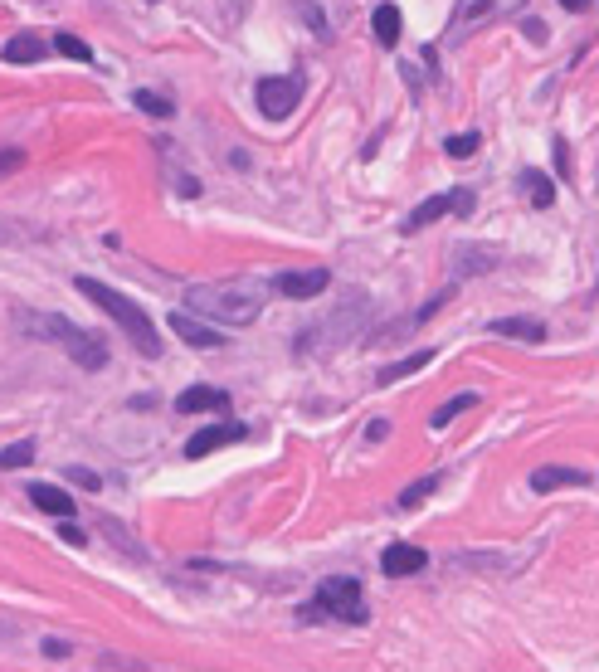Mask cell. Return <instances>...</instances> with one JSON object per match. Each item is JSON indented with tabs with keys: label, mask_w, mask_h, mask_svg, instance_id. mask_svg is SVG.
<instances>
[{
	"label": "cell",
	"mask_w": 599,
	"mask_h": 672,
	"mask_svg": "<svg viewBox=\"0 0 599 672\" xmlns=\"http://www.w3.org/2000/svg\"><path fill=\"white\" fill-rule=\"evenodd\" d=\"M268 302L263 278H220V283H190L186 307L215 327H254Z\"/></svg>",
	"instance_id": "obj_1"
},
{
	"label": "cell",
	"mask_w": 599,
	"mask_h": 672,
	"mask_svg": "<svg viewBox=\"0 0 599 672\" xmlns=\"http://www.w3.org/2000/svg\"><path fill=\"white\" fill-rule=\"evenodd\" d=\"M20 332L39 336V341H54L78 371H103L108 366V346L98 336H88L83 327H74L69 317H54V312H20Z\"/></svg>",
	"instance_id": "obj_2"
},
{
	"label": "cell",
	"mask_w": 599,
	"mask_h": 672,
	"mask_svg": "<svg viewBox=\"0 0 599 672\" xmlns=\"http://www.w3.org/2000/svg\"><path fill=\"white\" fill-rule=\"evenodd\" d=\"M74 288H78V293H83L88 302H93V307H103V312L113 317L122 332H127V341H132V346H137V351H142L147 361H156V356H161V336H156L151 317H147V312H142V307H137L132 298H122L117 288L98 283V278H78Z\"/></svg>",
	"instance_id": "obj_3"
},
{
	"label": "cell",
	"mask_w": 599,
	"mask_h": 672,
	"mask_svg": "<svg viewBox=\"0 0 599 672\" xmlns=\"http://www.w3.org/2000/svg\"><path fill=\"white\" fill-rule=\"evenodd\" d=\"M366 317H371V307H366V298H351L346 307L337 312V322H322V327H312V332L298 336V351L307 356V351H341L351 336L366 327Z\"/></svg>",
	"instance_id": "obj_4"
},
{
	"label": "cell",
	"mask_w": 599,
	"mask_h": 672,
	"mask_svg": "<svg viewBox=\"0 0 599 672\" xmlns=\"http://www.w3.org/2000/svg\"><path fill=\"white\" fill-rule=\"evenodd\" d=\"M522 5H526V0H458V5H453V20H449V44L473 39L478 30H487V25H497V20L517 15Z\"/></svg>",
	"instance_id": "obj_5"
},
{
	"label": "cell",
	"mask_w": 599,
	"mask_h": 672,
	"mask_svg": "<svg viewBox=\"0 0 599 672\" xmlns=\"http://www.w3.org/2000/svg\"><path fill=\"white\" fill-rule=\"evenodd\" d=\"M317 614H332V619H346V624H366V604H361V580L351 575H332L317 585V604L307 609V619Z\"/></svg>",
	"instance_id": "obj_6"
},
{
	"label": "cell",
	"mask_w": 599,
	"mask_h": 672,
	"mask_svg": "<svg viewBox=\"0 0 599 672\" xmlns=\"http://www.w3.org/2000/svg\"><path fill=\"white\" fill-rule=\"evenodd\" d=\"M254 98H259V112L268 122H283L293 117V108L302 103V83L293 74H263L254 83Z\"/></svg>",
	"instance_id": "obj_7"
},
{
	"label": "cell",
	"mask_w": 599,
	"mask_h": 672,
	"mask_svg": "<svg viewBox=\"0 0 599 672\" xmlns=\"http://www.w3.org/2000/svg\"><path fill=\"white\" fill-rule=\"evenodd\" d=\"M473 205H478V200H473V190H468V186H453V190H444V195H429L419 210H410L400 229H405V234H419L424 224L444 220V215H473Z\"/></svg>",
	"instance_id": "obj_8"
},
{
	"label": "cell",
	"mask_w": 599,
	"mask_h": 672,
	"mask_svg": "<svg viewBox=\"0 0 599 672\" xmlns=\"http://www.w3.org/2000/svg\"><path fill=\"white\" fill-rule=\"evenodd\" d=\"M254 429L249 424H205V429H195L186 444V458H205V453H220L229 444H244Z\"/></svg>",
	"instance_id": "obj_9"
},
{
	"label": "cell",
	"mask_w": 599,
	"mask_h": 672,
	"mask_svg": "<svg viewBox=\"0 0 599 672\" xmlns=\"http://www.w3.org/2000/svg\"><path fill=\"white\" fill-rule=\"evenodd\" d=\"M327 283H332V273L327 268H293V273H278V293L283 298H298V302H307V298H317V293H327Z\"/></svg>",
	"instance_id": "obj_10"
},
{
	"label": "cell",
	"mask_w": 599,
	"mask_h": 672,
	"mask_svg": "<svg viewBox=\"0 0 599 672\" xmlns=\"http://www.w3.org/2000/svg\"><path fill=\"white\" fill-rule=\"evenodd\" d=\"M171 332L181 336L186 346H195V351H220V346H225V336L215 332V322L205 327L195 312H171Z\"/></svg>",
	"instance_id": "obj_11"
},
{
	"label": "cell",
	"mask_w": 599,
	"mask_h": 672,
	"mask_svg": "<svg viewBox=\"0 0 599 672\" xmlns=\"http://www.w3.org/2000/svg\"><path fill=\"white\" fill-rule=\"evenodd\" d=\"M497 259H502V249H492V244H458L449 254V268L458 278H478V273H492Z\"/></svg>",
	"instance_id": "obj_12"
},
{
	"label": "cell",
	"mask_w": 599,
	"mask_h": 672,
	"mask_svg": "<svg viewBox=\"0 0 599 672\" xmlns=\"http://www.w3.org/2000/svg\"><path fill=\"white\" fill-rule=\"evenodd\" d=\"M424 565H429V556H424L419 546H410V541H395V546L380 551V570H385L390 580H405V575L424 570Z\"/></svg>",
	"instance_id": "obj_13"
},
{
	"label": "cell",
	"mask_w": 599,
	"mask_h": 672,
	"mask_svg": "<svg viewBox=\"0 0 599 672\" xmlns=\"http://www.w3.org/2000/svg\"><path fill=\"white\" fill-rule=\"evenodd\" d=\"M30 502H35L44 517H54V522H64V517H74L78 502L64 492V487H49V483H30Z\"/></svg>",
	"instance_id": "obj_14"
},
{
	"label": "cell",
	"mask_w": 599,
	"mask_h": 672,
	"mask_svg": "<svg viewBox=\"0 0 599 672\" xmlns=\"http://www.w3.org/2000/svg\"><path fill=\"white\" fill-rule=\"evenodd\" d=\"M590 483V473H580V468H536L531 473V492H556V487H585Z\"/></svg>",
	"instance_id": "obj_15"
},
{
	"label": "cell",
	"mask_w": 599,
	"mask_h": 672,
	"mask_svg": "<svg viewBox=\"0 0 599 672\" xmlns=\"http://www.w3.org/2000/svg\"><path fill=\"white\" fill-rule=\"evenodd\" d=\"M229 395L215 390V385H190L186 395H176V410L181 414H200V410H225Z\"/></svg>",
	"instance_id": "obj_16"
},
{
	"label": "cell",
	"mask_w": 599,
	"mask_h": 672,
	"mask_svg": "<svg viewBox=\"0 0 599 672\" xmlns=\"http://www.w3.org/2000/svg\"><path fill=\"white\" fill-rule=\"evenodd\" d=\"M487 332L512 336V341H546V327L536 317H497V322H487Z\"/></svg>",
	"instance_id": "obj_17"
},
{
	"label": "cell",
	"mask_w": 599,
	"mask_h": 672,
	"mask_svg": "<svg viewBox=\"0 0 599 672\" xmlns=\"http://www.w3.org/2000/svg\"><path fill=\"white\" fill-rule=\"evenodd\" d=\"M44 54H49V44H44L39 35H15L5 49H0V59H5V64H39Z\"/></svg>",
	"instance_id": "obj_18"
},
{
	"label": "cell",
	"mask_w": 599,
	"mask_h": 672,
	"mask_svg": "<svg viewBox=\"0 0 599 672\" xmlns=\"http://www.w3.org/2000/svg\"><path fill=\"white\" fill-rule=\"evenodd\" d=\"M434 361V351H414V356H400V361H390V366H380L375 371V385H395V380H405V375L424 371Z\"/></svg>",
	"instance_id": "obj_19"
},
{
	"label": "cell",
	"mask_w": 599,
	"mask_h": 672,
	"mask_svg": "<svg viewBox=\"0 0 599 672\" xmlns=\"http://www.w3.org/2000/svg\"><path fill=\"white\" fill-rule=\"evenodd\" d=\"M371 30H375V39H380L385 49H395V44H400V10H395L390 0L371 10Z\"/></svg>",
	"instance_id": "obj_20"
},
{
	"label": "cell",
	"mask_w": 599,
	"mask_h": 672,
	"mask_svg": "<svg viewBox=\"0 0 599 672\" xmlns=\"http://www.w3.org/2000/svg\"><path fill=\"white\" fill-rule=\"evenodd\" d=\"M522 190L536 210H551V205H556V186H551V176H541V171H522Z\"/></svg>",
	"instance_id": "obj_21"
},
{
	"label": "cell",
	"mask_w": 599,
	"mask_h": 672,
	"mask_svg": "<svg viewBox=\"0 0 599 672\" xmlns=\"http://www.w3.org/2000/svg\"><path fill=\"white\" fill-rule=\"evenodd\" d=\"M132 108L137 112H147V117H176V103L171 98H161V93H151V88H132Z\"/></svg>",
	"instance_id": "obj_22"
},
{
	"label": "cell",
	"mask_w": 599,
	"mask_h": 672,
	"mask_svg": "<svg viewBox=\"0 0 599 672\" xmlns=\"http://www.w3.org/2000/svg\"><path fill=\"white\" fill-rule=\"evenodd\" d=\"M439 483H444V473H429V478H419V483H410L405 492H400V507L410 512V507H419L429 492H439Z\"/></svg>",
	"instance_id": "obj_23"
},
{
	"label": "cell",
	"mask_w": 599,
	"mask_h": 672,
	"mask_svg": "<svg viewBox=\"0 0 599 672\" xmlns=\"http://www.w3.org/2000/svg\"><path fill=\"white\" fill-rule=\"evenodd\" d=\"M54 49H59L64 59H74V64H93V49L78 35H64V30H59V35H54Z\"/></svg>",
	"instance_id": "obj_24"
},
{
	"label": "cell",
	"mask_w": 599,
	"mask_h": 672,
	"mask_svg": "<svg viewBox=\"0 0 599 672\" xmlns=\"http://www.w3.org/2000/svg\"><path fill=\"white\" fill-rule=\"evenodd\" d=\"M473 405H478V395H453L444 410H434V419H429V424H434V429H449L453 419H458L463 410H473Z\"/></svg>",
	"instance_id": "obj_25"
},
{
	"label": "cell",
	"mask_w": 599,
	"mask_h": 672,
	"mask_svg": "<svg viewBox=\"0 0 599 672\" xmlns=\"http://www.w3.org/2000/svg\"><path fill=\"white\" fill-rule=\"evenodd\" d=\"M25 463H35V444H30V439L0 448V468H25Z\"/></svg>",
	"instance_id": "obj_26"
},
{
	"label": "cell",
	"mask_w": 599,
	"mask_h": 672,
	"mask_svg": "<svg viewBox=\"0 0 599 672\" xmlns=\"http://www.w3.org/2000/svg\"><path fill=\"white\" fill-rule=\"evenodd\" d=\"M444 151H449L453 161H468V156L478 151V132H458V137H444Z\"/></svg>",
	"instance_id": "obj_27"
},
{
	"label": "cell",
	"mask_w": 599,
	"mask_h": 672,
	"mask_svg": "<svg viewBox=\"0 0 599 672\" xmlns=\"http://www.w3.org/2000/svg\"><path fill=\"white\" fill-rule=\"evenodd\" d=\"M59 541H69V546H88V536L74 526V517H64V522H59Z\"/></svg>",
	"instance_id": "obj_28"
},
{
	"label": "cell",
	"mask_w": 599,
	"mask_h": 672,
	"mask_svg": "<svg viewBox=\"0 0 599 672\" xmlns=\"http://www.w3.org/2000/svg\"><path fill=\"white\" fill-rule=\"evenodd\" d=\"M69 483L88 487V492H98V487H103V478H98V473H88V468H69Z\"/></svg>",
	"instance_id": "obj_29"
},
{
	"label": "cell",
	"mask_w": 599,
	"mask_h": 672,
	"mask_svg": "<svg viewBox=\"0 0 599 672\" xmlns=\"http://www.w3.org/2000/svg\"><path fill=\"white\" fill-rule=\"evenodd\" d=\"M20 161H25V151H20V147H5V151H0V176L20 171Z\"/></svg>",
	"instance_id": "obj_30"
},
{
	"label": "cell",
	"mask_w": 599,
	"mask_h": 672,
	"mask_svg": "<svg viewBox=\"0 0 599 672\" xmlns=\"http://www.w3.org/2000/svg\"><path fill=\"white\" fill-rule=\"evenodd\" d=\"M44 658H49V663H64V658H69V643H59V638H44Z\"/></svg>",
	"instance_id": "obj_31"
},
{
	"label": "cell",
	"mask_w": 599,
	"mask_h": 672,
	"mask_svg": "<svg viewBox=\"0 0 599 672\" xmlns=\"http://www.w3.org/2000/svg\"><path fill=\"white\" fill-rule=\"evenodd\" d=\"M556 171L570 176V147H565V137H556Z\"/></svg>",
	"instance_id": "obj_32"
},
{
	"label": "cell",
	"mask_w": 599,
	"mask_h": 672,
	"mask_svg": "<svg viewBox=\"0 0 599 672\" xmlns=\"http://www.w3.org/2000/svg\"><path fill=\"white\" fill-rule=\"evenodd\" d=\"M526 39H531V44H546V25H541V20H526V30H522Z\"/></svg>",
	"instance_id": "obj_33"
},
{
	"label": "cell",
	"mask_w": 599,
	"mask_h": 672,
	"mask_svg": "<svg viewBox=\"0 0 599 672\" xmlns=\"http://www.w3.org/2000/svg\"><path fill=\"white\" fill-rule=\"evenodd\" d=\"M595 0H561V10H590Z\"/></svg>",
	"instance_id": "obj_34"
}]
</instances>
